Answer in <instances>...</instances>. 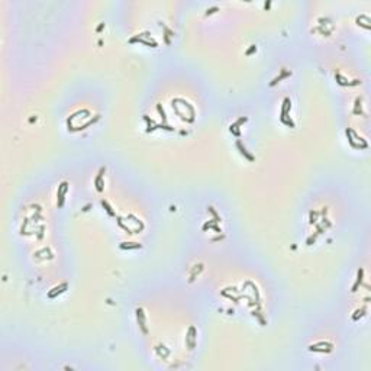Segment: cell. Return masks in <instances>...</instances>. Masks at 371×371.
Segmentation results:
<instances>
[{"label":"cell","mask_w":371,"mask_h":371,"mask_svg":"<svg viewBox=\"0 0 371 371\" xmlns=\"http://www.w3.org/2000/svg\"><path fill=\"white\" fill-rule=\"evenodd\" d=\"M67 189H68V184H67V181L61 183V186L58 187V197H59V200H58V206H62V203H64V196H65V193H67Z\"/></svg>","instance_id":"obj_1"},{"label":"cell","mask_w":371,"mask_h":371,"mask_svg":"<svg viewBox=\"0 0 371 371\" xmlns=\"http://www.w3.org/2000/svg\"><path fill=\"white\" fill-rule=\"evenodd\" d=\"M136 316H138V322L141 323V328H142V330L147 333L148 332V329H147V326H145V313H144V310L142 309H136Z\"/></svg>","instance_id":"obj_2"},{"label":"cell","mask_w":371,"mask_h":371,"mask_svg":"<svg viewBox=\"0 0 371 371\" xmlns=\"http://www.w3.org/2000/svg\"><path fill=\"white\" fill-rule=\"evenodd\" d=\"M106 171V168H102L100 170L99 175L96 177V189H97V191H102L103 190V181H102V177H103V173Z\"/></svg>","instance_id":"obj_3"},{"label":"cell","mask_w":371,"mask_h":371,"mask_svg":"<svg viewBox=\"0 0 371 371\" xmlns=\"http://www.w3.org/2000/svg\"><path fill=\"white\" fill-rule=\"evenodd\" d=\"M236 147H238V148H239V151H241V154H242V155H245V157H247L248 160H254V157H252L251 154H248V152H247V149H245V148H244V147H242V144H241L239 141H238V142H236Z\"/></svg>","instance_id":"obj_4"},{"label":"cell","mask_w":371,"mask_h":371,"mask_svg":"<svg viewBox=\"0 0 371 371\" xmlns=\"http://www.w3.org/2000/svg\"><path fill=\"white\" fill-rule=\"evenodd\" d=\"M291 73L290 71H286V70H281V75H278V77H275L274 80L271 81V86H274V84H277L278 83V80H281V78H284V77H287V75H290Z\"/></svg>","instance_id":"obj_5"},{"label":"cell","mask_w":371,"mask_h":371,"mask_svg":"<svg viewBox=\"0 0 371 371\" xmlns=\"http://www.w3.org/2000/svg\"><path fill=\"white\" fill-rule=\"evenodd\" d=\"M363 274H364V270H363V268H360V270H358V280H357V283L354 284L352 291H355V290L358 289V284H361V281H363Z\"/></svg>","instance_id":"obj_6"},{"label":"cell","mask_w":371,"mask_h":371,"mask_svg":"<svg viewBox=\"0 0 371 371\" xmlns=\"http://www.w3.org/2000/svg\"><path fill=\"white\" fill-rule=\"evenodd\" d=\"M102 205H103V206L106 207L107 213L110 214V216H115V212H113V210H112V207H110V205H109V203H107L106 200H102Z\"/></svg>","instance_id":"obj_7"},{"label":"cell","mask_w":371,"mask_h":371,"mask_svg":"<svg viewBox=\"0 0 371 371\" xmlns=\"http://www.w3.org/2000/svg\"><path fill=\"white\" fill-rule=\"evenodd\" d=\"M120 248H141L139 244H135V245H131V244H122Z\"/></svg>","instance_id":"obj_8"},{"label":"cell","mask_w":371,"mask_h":371,"mask_svg":"<svg viewBox=\"0 0 371 371\" xmlns=\"http://www.w3.org/2000/svg\"><path fill=\"white\" fill-rule=\"evenodd\" d=\"M214 10H217V8H216V6H214V8H212V9H207L206 15H212V13H213V12H214Z\"/></svg>","instance_id":"obj_9"}]
</instances>
